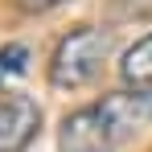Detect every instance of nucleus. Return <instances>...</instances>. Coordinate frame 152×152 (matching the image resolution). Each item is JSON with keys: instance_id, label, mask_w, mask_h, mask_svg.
<instances>
[{"instance_id": "nucleus-1", "label": "nucleus", "mask_w": 152, "mask_h": 152, "mask_svg": "<svg viewBox=\"0 0 152 152\" xmlns=\"http://www.w3.org/2000/svg\"><path fill=\"white\" fill-rule=\"evenodd\" d=\"M144 124H152V91H115L99 103L70 111L58 127L62 152H115L127 144Z\"/></svg>"}, {"instance_id": "nucleus-2", "label": "nucleus", "mask_w": 152, "mask_h": 152, "mask_svg": "<svg viewBox=\"0 0 152 152\" xmlns=\"http://www.w3.org/2000/svg\"><path fill=\"white\" fill-rule=\"evenodd\" d=\"M107 53H111V33H107V29H95V25L70 29V33L53 45L50 86H58V91H78V86H86V82L103 70Z\"/></svg>"}, {"instance_id": "nucleus-3", "label": "nucleus", "mask_w": 152, "mask_h": 152, "mask_svg": "<svg viewBox=\"0 0 152 152\" xmlns=\"http://www.w3.org/2000/svg\"><path fill=\"white\" fill-rule=\"evenodd\" d=\"M41 127V107L21 91H0V152H25Z\"/></svg>"}, {"instance_id": "nucleus-4", "label": "nucleus", "mask_w": 152, "mask_h": 152, "mask_svg": "<svg viewBox=\"0 0 152 152\" xmlns=\"http://www.w3.org/2000/svg\"><path fill=\"white\" fill-rule=\"evenodd\" d=\"M119 78L136 91H152V33H144L136 45H127L119 58Z\"/></svg>"}, {"instance_id": "nucleus-5", "label": "nucleus", "mask_w": 152, "mask_h": 152, "mask_svg": "<svg viewBox=\"0 0 152 152\" xmlns=\"http://www.w3.org/2000/svg\"><path fill=\"white\" fill-rule=\"evenodd\" d=\"M107 25H132V21H152V0H107L103 4Z\"/></svg>"}, {"instance_id": "nucleus-6", "label": "nucleus", "mask_w": 152, "mask_h": 152, "mask_svg": "<svg viewBox=\"0 0 152 152\" xmlns=\"http://www.w3.org/2000/svg\"><path fill=\"white\" fill-rule=\"evenodd\" d=\"M25 70H29V50L25 45H4L0 50V91H8V82H17Z\"/></svg>"}, {"instance_id": "nucleus-7", "label": "nucleus", "mask_w": 152, "mask_h": 152, "mask_svg": "<svg viewBox=\"0 0 152 152\" xmlns=\"http://www.w3.org/2000/svg\"><path fill=\"white\" fill-rule=\"evenodd\" d=\"M21 12H29V17H41V12H53L58 4H66V0H12Z\"/></svg>"}]
</instances>
